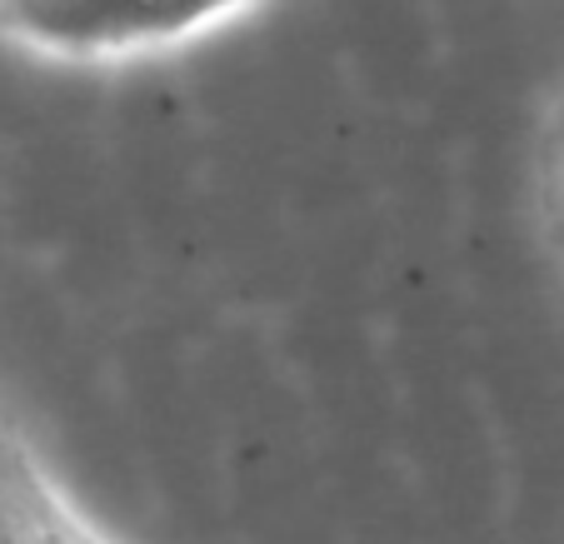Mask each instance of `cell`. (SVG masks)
<instances>
[{"instance_id":"2","label":"cell","mask_w":564,"mask_h":544,"mask_svg":"<svg viewBox=\"0 0 564 544\" xmlns=\"http://www.w3.org/2000/svg\"><path fill=\"white\" fill-rule=\"evenodd\" d=\"M554 215H560V236H564V145H560V165H554Z\"/></svg>"},{"instance_id":"1","label":"cell","mask_w":564,"mask_h":544,"mask_svg":"<svg viewBox=\"0 0 564 544\" xmlns=\"http://www.w3.org/2000/svg\"><path fill=\"white\" fill-rule=\"evenodd\" d=\"M250 0H0V31L51 55H120L181 41Z\"/></svg>"}]
</instances>
